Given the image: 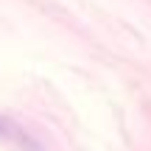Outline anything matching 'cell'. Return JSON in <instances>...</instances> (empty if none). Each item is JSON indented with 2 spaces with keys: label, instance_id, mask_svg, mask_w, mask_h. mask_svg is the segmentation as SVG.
Wrapping results in <instances>:
<instances>
[{
  "label": "cell",
  "instance_id": "6da1fadb",
  "mask_svg": "<svg viewBox=\"0 0 151 151\" xmlns=\"http://www.w3.org/2000/svg\"><path fill=\"white\" fill-rule=\"evenodd\" d=\"M0 137H9V140H17L22 146H28V137L22 134V129L17 123H11L9 118H0Z\"/></svg>",
  "mask_w": 151,
  "mask_h": 151
}]
</instances>
